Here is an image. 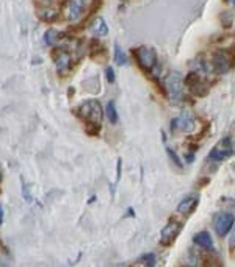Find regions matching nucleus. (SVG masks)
<instances>
[{
	"label": "nucleus",
	"instance_id": "nucleus-1",
	"mask_svg": "<svg viewBox=\"0 0 235 267\" xmlns=\"http://www.w3.org/2000/svg\"><path fill=\"white\" fill-rule=\"evenodd\" d=\"M77 116L89 127L94 128L97 133L102 127V119H104V109L99 100H86L77 109Z\"/></svg>",
	"mask_w": 235,
	"mask_h": 267
},
{
	"label": "nucleus",
	"instance_id": "nucleus-2",
	"mask_svg": "<svg viewBox=\"0 0 235 267\" xmlns=\"http://www.w3.org/2000/svg\"><path fill=\"white\" fill-rule=\"evenodd\" d=\"M212 70L218 75H224L235 66V53L231 49H218L212 55Z\"/></svg>",
	"mask_w": 235,
	"mask_h": 267
},
{
	"label": "nucleus",
	"instance_id": "nucleus-3",
	"mask_svg": "<svg viewBox=\"0 0 235 267\" xmlns=\"http://www.w3.org/2000/svg\"><path fill=\"white\" fill-rule=\"evenodd\" d=\"M163 86L168 99L173 103H180L185 99L182 88V77H180L179 72H171L169 75H166L163 80Z\"/></svg>",
	"mask_w": 235,
	"mask_h": 267
},
{
	"label": "nucleus",
	"instance_id": "nucleus-4",
	"mask_svg": "<svg viewBox=\"0 0 235 267\" xmlns=\"http://www.w3.org/2000/svg\"><path fill=\"white\" fill-rule=\"evenodd\" d=\"M135 53V58H137V63L140 64V67L143 69V72L146 73H151L154 72V69H156L157 66V53L154 49L151 47H138L133 50Z\"/></svg>",
	"mask_w": 235,
	"mask_h": 267
},
{
	"label": "nucleus",
	"instance_id": "nucleus-5",
	"mask_svg": "<svg viewBox=\"0 0 235 267\" xmlns=\"http://www.w3.org/2000/svg\"><path fill=\"white\" fill-rule=\"evenodd\" d=\"M235 153V147L232 144L231 137H223L218 142L215 144V147L209 153V160L213 163H223L226 160H229L231 156Z\"/></svg>",
	"mask_w": 235,
	"mask_h": 267
},
{
	"label": "nucleus",
	"instance_id": "nucleus-6",
	"mask_svg": "<svg viewBox=\"0 0 235 267\" xmlns=\"http://www.w3.org/2000/svg\"><path fill=\"white\" fill-rule=\"evenodd\" d=\"M235 224V217L232 213H228V211H221V213H216L213 217V228L216 234L220 237H226L228 233H231V230Z\"/></svg>",
	"mask_w": 235,
	"mask_h": 267
},
{
	"label": "nucleus",
	"instance_id": "nucleus-7",
	"mask_svg": "<svg viewBox=\"0 0 235 267\" xmlns=\"http://www.w3.org/2000/svg\"><path fill=\"white\" fill-rule=\"evenodd\" d=\"M196 128V119L193 113L185 111L179 114L171 121V130L173 132H184V133H192Z\"/></svg>",
	"mask_w": 235,
	"mask_h": 267
},
{
	"label": "nucleus",
	"instance_id": "nucleus-8",
	"mask_svg": "<svg viewBox=\"0 0 235 267\" xmlns=\"http://www.w3.org/2000/svg\"><path fill=\"white\" fill-rule=\"evenodd\" d=\"M184 225L180 222H169L163 230H161V234H160V244L163 247H169L176 242V239L179 237L180 232H182Z\"/></svg>",
	"mask_w": 235,
	"mask_h": 267
},
{
	"label": "nucleus",
	"instance_id": "nucleus-9",
	"mask_svg": "<svg viewBox=\"0 0 235 267\" xmlns=\"http://www.w3.org/2000/svg\"><path fill=\"white\" fill-rule=\"evenodd\" d=\"M83 8H85V0H68L65 6H63V13H65V17L69 22H76L82 17Z\"/></svg>",
	"mask_w": 235,
	"mask_h": 267
},
{
	"label": "nucleus",
	"instance_id": "nucleus-10",
	"mask_svg": "<svg viewBox=\"0 0 235 267\" xmlns=\"http://www.w3.org/2000/svg\"><path fill=\"white\" fill-rule=\"evenodd\" d=\"M197 203H199V197H197V196H188L179 203L177 213H180L182 216H192L196 211V208H197Z\"/></svg>",
	"mask_w": 235,
	"mask_h": 267
},
{
	"label": "nucleus",
	"instance_id": "nucleus-11",
	"mask_svg": "<svg viewBox=\"0 0 235 267\" xmlns=\"http://www.w3.org/2000/svg\"><path fill=\"white\" fill-rule=\"evenodd\" d=\"M193 242H195V245H197L199 248H204V250H207V252H212V250H213L212 236H210V233H207V232L196 233V234L193 236Z\"/></svg>",
	"mask_w": 235,
	"mask_h": 267
},
{
	"label": "nucleus",
	"instance_id": "nucleus-12",
	"mask_svg": "<svg viewBox=\"0 0 235 267\" xmlns=\"http://www.w3.org/2000/svg\"><path fill=\"white\" fill-rule=\"evenodd\" d=\"M53 60H55V66H57L58 73H66L68 69L72 66V58L68 52H60L58 55L53 57Z\"/></svg>",
	"mask_w": 235,
	"mask_h": 267
},
{
	"label": "nucleus",
	"instance_id": "nucleus-13",
	"mask_svg": "<svg viewBox=\"0 0 235 267\" xmlns=\"http://www.w3.org/2000/svg\"><path fill=\"white\" fill-rule=\"evenodd\" d=\"M89 32H91L93 36H97V38L105 36L108 33V25H107V22L102 16L96 17V19L91 22V25H89Z\"/></svg>",
	"mask_w": 235,
	"mask_h": 267
},
{
	"label": "nucleus",
	"instance_id": "nucleus-14",
	"mask_svg": "<svg viewBox=\"0 0 235 267\" xmlns=\"http://www.w3.org/2000/svg\"><path fill=\"white\" fill-rule=\"evenodd\" d=\"M209 91H210V83L204 78H201L199 81H197L193 88H190V93L196 97H205L207 94H209Z\"/></svg>",
	"mask_w": 235,
	"mask_h": 267
},
{
	"label": "nucleus",
	"instance_id": "nucleus-15",
	"mask_svg": "<svg viewBox=\"0 0 235 267\" xmlns=\"http://www.w3.org/2000/svg\"><path fill=\"white\" fill-rule=\"evenodd\" d=\"M39 17L42 21L46 22H55L57 17H58V13L55 8H42V10H39Z\"/></svg>",
	"mask_w": 235,
	"mask_h": 267
},
{
	"label": "nucleus",
	"instance_id": "nucleus-16",
	"mask_svg": "<svg viewBox=\"0 0 235 267\" xmlns=\"http://www.w3.org/2000/svg\"><path fill=\"white\" fill-rule=\"evenodd\" d=\"M105 114L108 117L110 124H118V111H116V105H115V100H110L105 106Z\"/></svg>",
	"mask_w": 235,
	"mask_h": 267
},
{
	"label": "nucleus",
	"instance_id": "nucleus-17",
	"mask_svg": "<svg viewBox=\"0 0 235 267\" xmlns=\"http://www.w3.org/2000/svg\"><path fill=\"white\" fill-rule=\"evenodd\" d=\"M115 63L118 66H124L127 63V57H125V52L122 50V47L119 44H115Z\"/></svg>",
	"mask_w": 235,
	"mask_h": 267
},
{
	"label": "nucleus",
	"instance_id": "nucleus-18",
	"mask_svg": "<svg viewBox=\"0 0 235 267\" xmlns=\"http://www.w3.org/2000/svg\"><path fill=\"white\" fill-rule=\"evenodd\" d=\"M60 39V33L55 29H49L44 34V41H46L47 45H55Z\"/></svg>",
	"mask_w": 235,
	"mask_h": 267
},
{
	"label": "nucleus",
	"instance_id": "nucleus-19",
	"mask_svg": "<svg viewBox=\"0 0 235 267\" xmlns=\"http://www.w3.org/2000/svg\"><path fill=\"white\" fill-rule=\"evenodd\" d=\"M201 78H202V77L199 75V73L195 72V70H192V72H188V73H187V77H185L184 83H185V86L190 89V88H193V86H195L196 83L199 81Z\"/></svg>",
	"mask_w": 235,
	"mask_h": 267
},
{
	"label": "nucleus",
	"instance_id": "nucleus-20",
	"mask_svg": "<svg viewBox=\"0 0 235 267\" xmlns=\"http://www.w3.org/2000/svg\"><path fill=\"white\" fill-rule=\"evenodd\" d=\"M220 22H221V25L224 27V29H231L232 24H234V16H232V13H231V11H223V13L220 14Z\"/></svg>",
	"mask_w": 235,
	"mask_h": 267
},
{
	"label": "nucleus",
	"instance_id": "nucleus-21",
	"mask_svg": "<svg viewBox=\"0 0 235 267\" xmlns=\"http://www.w3.org/2000/svg\"><path fill=\"white\" fill-rule=\"evenodd\" d=\"M140 263L144 266H156L157 264V256L156 253H146L140 258Z\"/></svg>",
	"mask_w": 235,
	"mask_h": 267
},
{
	"label": "nucleus",
	"instance_id": "nucleus-22",
	"mask_svg": "<svg viewBox=\"0 0 235 267\" xmlns=\"http://www.w3.org/2000/svg\"><path fill=\"white\" fill-rule=\"evenodd\" d=\"M102 0H93V3L89 5V8H88V16H93V14H96L99 10L102 8Z\"/></svg>",
	"mask_w": 235,
	"mask_h": 267
},
{
	"label": "nucleus",
	"instance_id": "nucleus-23",
	"mask_svg": "<svg viewBox=\"0 0 235 267\" xmlns=\"http://www.w3.org/2000/svg\"><path fill=\"white\" fill-rule=\"evenodd\" d=\"M166 153H168V156L171 158V161H173V163L177 166V167H182V163H180L179 156L174 153V150H173V149H169V147H168V149H166Z\"/></svg>",
	"mask_w": 235,
	"mask_h": 267
},
{
	"label": "nucleus",
	"instance_id": "nucleus-24",
	"mask_svg": "<svg viewBox=\"0 0 235 267\" xmlns=\"http://www.w3.org/2000/svg\"><path fill=\"white\" fill-rule=\"evenodd\" d=\"M105 73H107V80H108V83H115V70H113V67H107V70H105Z\"/></svg>",
	"mask_w": 235,
	"mask_h": 267
},
{
	"label": "nucleus",
	"instance_id": "nucleus-25",
	"mask_svg": "<svg viewBox=\"0 0 235 267\" xmlns=\"http://www.w3.org/2000/svg\"><path fill=\"white\" fill-rule=\"evenodd\" d=\"M231 232L232 233H231V239H229V245H231V248H235V224H234Z\"/></svg>",
	"mask_w": 235,
	"mask_h": 267
},
{
	"label": "nucleus",
	"instance_id": "nucleus-26",
	"mask_svg": "<svg viewBox=\"0 0 235 267\" xmlns=\"http://www.w3.org/2000/svg\"><path fill=\"white\" fill-rule=\"evenodd\" d=\"M185 160H187V163H193V160H195V152H192V153H187L185 155Z\"/></svg>",
	"mask_w": 235,
	"mask_h": 267
},
{
	"label": "nucleus",
	"instance_id": "nucleus-27",
	"mask_svg": "<svg viewBox=\"0 0 235 267\" xmlns=\"http://www.w3.org/2000/svg\"><path fill=\"white\" fill-rule=\"evenodd\" d=\"M207 183H209V178H204V180H201V181H199V185H201V188H202V186H205V185H207Z\"/></svg>",
	"mask_w": 235,
	"mask_h": 267
},
{
	"label": "nucleus",
	"instance_id": "nucleus-28",
	"mask_svg": "<svg viewBox=\"0 0 235 267\" xmlns=\"http://www.w3.org/2000/svg\"><path fill=\"white\" fill-rule=\"evenodd\" d=\"M2 220H3V209L0 206V224H2Z\"/></svg>",
	"mask_w": 235,
	"mask_h": 267
},
{
	"label": "nucleus",
	"instance_id": "nucleus-29",
	"mask_svg": "<svg viewBox=\"0 0 235 267\" xmlns=\"http://www.w3.org/2000/svg\"><path fill=\"white\" fill-rule=\"evenodd\" d=\"M228 2H229V3H231V5H232L234 8H235V0H228Z\"/></svg>",
	"mask_w": 235,
	"mask_h": 267
},
{
	"label": "nucleus",
	"instance_id": "nucleus-30",
	"mask_svg": "<svg viewBox=\"0 0 235 267\" xmlns=\"http://www.w3.org/2000/svg\"><path fill=\"white\" fill-rule=\"evenodd\" d=\"M0 180H2V172H0Z\"/></svg>",
	"mask_w": 235,
	"mask_h": 267
}]
</instances>
